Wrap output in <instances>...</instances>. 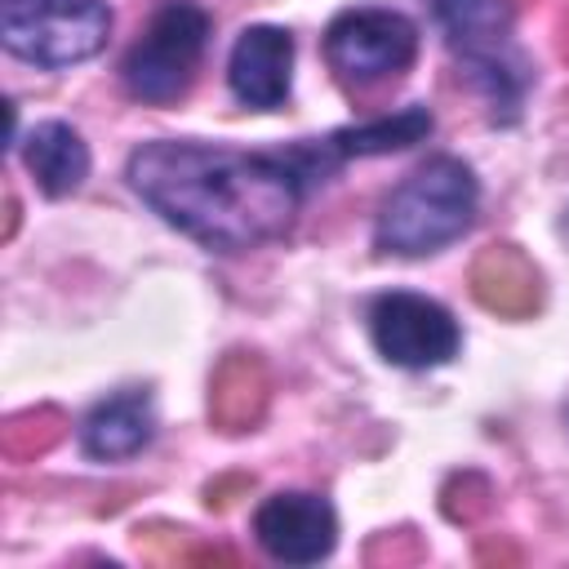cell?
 I'll list each match as a JSON object with an SVG mask.
<instances>
[{
	"label": "cell",
	"mask_w": 569,
	"mask_h": 569,
	"mask_svg": "<svg viewBox=\"0 0 569 569\" xmlns=\"http://www.w3.org/2000/svg\"><path fill=\"white\" fill-rule=\"evenodd\" d=\"M227 84L244 107L271 111L293 84V36L284 27H244L227 58Z\"/></svg>",
	"instance_id": "obj_9"
},
{
	"label": "cell",
	"mask_w": 569,
	"mask_h": 569,
	"mask_svg": "<svg viewBox=\"0 0 569 569\" xmlns=\"http://www.w3.org/2000/svg\"><path fill=\"white\" fill-rule=\"evenodd\" d=\"M156 436V405L151 391L124 387L107 400H98L80 422V449L93 462H124L142 453Z\"/></svg>",
	"instance_id": "obj_10"
},
{
	"label": "cell",
	"mask_w": 569,
	"mask_h": 569,
	"mask_svg": "<svg viewBox=\"0 0 569 569\" xmlns=\"http://www.w3.org/2000/svg\"><path fill=\"white\" fill-rule=\"evenodd\" d=\"M560 58L569 62V4H565V13H560Z\"/></svg>",
	"instance_id": "obj_17"
},
{
	"label": "cell",
	"mask_w": 569,
	"mask_h": 569,
	"mask_svg": "<svg viewBox=\"0 0 569 569\" xmlns=\"http://www.w3.org/2000/svg\"><path fill=\"white\" fill-rule=\"evenodd\" d=\"M62 413L58 409H27L4 422V453L9 458H36L62 440Z\"/></svg>",
	"instance_id": "obj_15"
},
{
	"label": "cell",
	"mask_w": 569,
	"mask_h": 569,
	"mask_svg": "<svg viewBox=\"0 0 569 569\" xmlns=\"http://www.w3.org/2000/svg\"><path fill=\"white\" fill-rule=\"evenodd\" d=\"M253 538L280 565H316L338 542V516L320 493H271L253 511Z\"/></svg>",
	"instance_id": "obj_8"
},
{
	"label": "cell",
	"mask_w": 569,
	"mask_h": 569,
	"mask_svg": "<svg viewBox=\"0 0 569 569\" xmlns=\"http://www.w3.org/2000/svg\"><path fill=\"white\" fill-rule=\"evenodd\" d=\"M427 9L480 84L489 116L511 124L529 89V67L511 49V0H427Z\"/></svg>",
	"instance_id": "obj_3"
},
{
	"label": "cell",
	"mask_w": 569,
	"mask_h": 569,
	"mask_svg": "<svg viewBox=\"0 0 569 569\" xmlns=\"http://www.w3.org/2000/svg\"><path fill=\"white\" fill-rule=\"evenodd\" d=\"M471 293L485 311H498L507 320H525L542 307V276L516 244H489L471 262Z\"/></svg>",
	"instance_id": "obj_11"
},
{
	"label": "cell",
	"mask_w": 569,
	"mask_h": 569,
	"mask_svg": "<svg viewBox=\"0 0 569 569\" xmlns=\"http://www.w3.org/2000/svg\"><path fill=\"white\" fill-rule=\"evenodd\" d=\"M124 178L151 213L213 253H244L289 236L311 187L289 151L262 156L196 138L142 142Z\"/></svg>",
	"instance_id": "obj_1"
},
{
	"label": "cell",
	"mask_w": 569,
	"mask_h": 569,
	"mask_svg": "<svg viewBox=\"0 0 569 569\" xmlns=\"http://www.w3.org/2000/svg\"><path fill=\"white\" fill-rule=\"evenodd\" d=\"M204 44H209V13L196 0H164L129 44L120 62V80L138 102L151 107L178 102L196 80Z\"/></svg>",
	"instance_id": "obj_4"
},
{
	"label": "cell",
	"mask_w": 569,
	"mask_h": 569,
	"mask_svg": "<svg viewBox=\"0 0 569 569\" xmlns=\"http://www.w3.org/2000/svg\"><path fill=\"white\" fill-rule=\"evenodd\" d=\"M431 111L427 107H405L396 116H378V120H365V124H351V129H338L325 138L329 156L333 160H351V156H387V151H405L413 142H422L431 133Z\"/></svg>",
	"instance_id": "obj_14"
},
{
	"label": "cell",
	"mask_w": 569,
	"mask_h": 569,
	"mask_svg": "<svg viewBox=\"0 0 569 569\" xmlns=\"http://www.w3.org/2000/svg\"><path fill=\"white\" fill-rule=\"evenodd\" d=\"M480 209V182L458 156H431L382 204L373 244L396 258H427L467 236Z\"/></svg>",
	"instance_id": "obj_2"
},
{
	"label": "cell",
	"mask_w": 569,
	"mask_h": 569,
	"mask_svg": "<svg viewBox=\"0 0 569 569\" xmlns=\"http://www.w3.org/2000/svg\"><path fill=\"white\" fill-rule=\"evenodd\" d=\"M267 396H271L267 365L253 351H231L218 360V369L209 378V418L227 436L253 431L267 413Z\"/></svg>",
	"instance_id": "obj_12"
},
{
	"label": "cell",
	"mask_w": 569,
	"mask_h": 569,
	"mask_svg": "<svg viewBox=\"0 0 569 569\" xmlns=\"http://www.w3.org/2000/svg\"><path fill=\"white\" fill-rule=\"evenodd\" d=\"M111 36L107 0H0V40L13 58L62 71L102 53Z\"/></svg>",
	"instance_id": "obj_5"
},
{
	"label": "cell",
	"mask_w": 569,
	"mask_h": 569,
	"mask_svg": "<svg viewBox=\"0 0 569 569\" xmlns=\"http://www.w3.org/2000/svg\"><path fill=\"white\" fill-rule=\"evenodd\" d=\"M369 338L378 356L400 369L449 365L462 347V329L449 316V307H440L427 293H409V289H391L369 302Z\"/></svg>",
	"instance_id": "obj_7"
},
{
	"label": "cell",
	"mask_w": 569,
	"mask_h": 569,
	"mask_svg": "<svg viewBox=\"0 0 569 569\" xmlns=\"http://www.w3.org/2000/svg\"><path fill=\"white\" fill-rule=\"evenodd\" d=\"M560 231H565V240H569V204H565V218H560Z\"/></svg>",
	"instance_id": "obj_18"
},
{
	"label": "cell",
	"mask_w": 569,
	"mask_h": 569,
	"mask_svg": "<svg viewBox=\"0 0 569 569\" xmlns=\"http://www.w3.org/2000/svg\"><path fill=\"white\" fill-rule=\"evenodd\" d=\"M418 58V27L400 9L356 4L325 27V62L347 89H373L405 76Z\"/></svg>",
	"instance_id": "obj_6"
},
{
	"label": "cell",
	"mask_w": 569,
	"mask_h": 569,
	"mask_svg": "<svg viewBox=\"0 0 569 569\" xmlns=\"http://www.w3.org/2000/svg\"><path fill=\"white\" fill-rule=\"evenodd\" d=\"M22 164L44 196L62 200L89 178V147L67 120H40L22 142Z\"/></svg>",
	"instance_id": "obj_13"
},
{
	"label": "cell",
	"mask_w": 569,
	"mask_h": 569,
	"mask_svg": "<svg viewBox=\"0 0 569 569\" xmlns=\"http://www.w3.org/2000/svg\"><path fill=\"white\" fill-rule=\"evenodd\" d=\"M445 516L449 520H458V525H471V520H480L485 511H489V485L480 480V476H453L449 485H445Z\"/></svg>",
	"instance_id": "obj_16"
}]
</instances>
